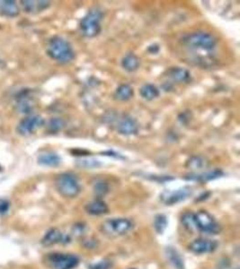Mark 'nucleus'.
I'll return each mask as SVG.
<instances>
[{"mask_svg":"<svg viewBox=\"0 0 240 269\" xmlns=\"http://www.w3.org/2000/svg\"><path fill=\"white\" fill-rule=\"evenodd\" d=\"M47 54L53 61L61 64H68L75 59V51L70 42L64 38H52L48 43Z\"/></svg>","mask_w":240,"mask_h":269,"instance_id":"obj_1","label":"nucleus"},{"mask_svg":"<svg viewBox=\"0 0 240 269\" xmlns=\"http://www.w3.org/2000/svg\"><path fill=\"white\" fill-rule=\"evenodd\" d=\"M104 14L99 8H92L80 21V28L82 34L86 38H94L101 33V22Z\"/></svg>","mask_w":240,"mask_h":269,"instance_id":"obj_2","label":"nucleus"},{"mask_svg":"<svg viewBox=\"0 0 240 269\" xmlns=\"http://www.w3.org/2000/svg\"><path fill=\"white\" fill-rule=\"evenodd\" d=\"M55 185L58 192L67 199H74L81 191L78 178L70 172L62 173L57 177Z\"/></svg>","mask_w":240,"mask_h":269,"instance_id":"obj_3","label":"nucleus"},{"mask_svg":"<svg viewBox=\"0 0 240 269\" xmlns=\"http://www.w3.org/2000/svg\"><path fill=\"white\" fill-rule=\"evenodd\" d=\"M184 45L193 50L213 51L217 46V40L210 33L196 32L186 35L183 39Z\"/></svg>","mask_w":240,"mask_h":269,"instance_id":"obj_4","label":"nucleus"},{"mask_svg":"<svg viewBox=\"0 0 240 269\" xmlns=\"http://www.w3.org/2000/svg\"><path fill=\"white\" fill-rule=\"evenodd\" d=\"M132 228L133 223L127 218L107 219L101 224V231L104 234L112 237L125 235L132 231Z\"/></svg>","mask_w":240,"mask_h":269,"instance_id":"obj_5","label":"nucleus"},{"mask_svg":"<svg viewBox=\"0 0 240 269\" xmlns=\"http://www.w3.org/2000/svg\"><path fill=\"white\" fill-rule=\"evenodd\" d=\"M195 220V227L200 232L215 235L221 232V226L211 213L206 211H200L197 213H194Z\"/></svg>","mask_w":240,"mask_h":269,"instance_id":"obj_6","label":"nucleus"},{"mask_svg":"<svg viewBox=\"0 0 240 269\" xmlns=\"http://www.w3.org/2000/svg\"><path fill=\"white\" fill-rule=\"evenodd\" d=\"M47 261L52 269H75L80 264V259L73 254L52 253Z\"/></svg>","mask_w":240,"mask_h":269,"instance_id":"obj_7","label":"nucleus"},{"mask_svg":"<svg viewBox=\"0 0 240 269\" xmlns=\"http://www.w3.org/2000/svg\"><path fill=\"white\" fill-rule=\"evenodd\" d=\"M193 194V190L190 187H184L174 191H165L160 195V200L166 205L178 204L187 200Z\"/></svg>","mask_w":240,"mask_h":269,"instance_id":"obj_8","label":"nucleus"},{"mask_svg":"<svg viewBox=\"0 0 240 269\" xmlns=\"http://www.w3.org/2000/svg\"><path fill=\"white\" fill-rule=\"evenodd\" d=\"M44 125V120L40 115H29L19 122L17 132L21 135H29L37 131Z\"/></svg>","mask_w":240,"mask_h":269,"instance_id":"obj_9","label":"nucleus"},{"mask_svg":"<svg viewBox=\"0 0 240 269\" xmlns=\"http://www.w3.org/2000/svg\"><path fill=\"white\" fill-rule=\"evenodd\" d=\"M217 248H218L217 241L204 238L196 239L189 245V250L197 255L212 253L213 251H216Z\"/></svg>","mask_w":240,"mask_h":269,"instance_id":"obj_10","label":"nucleus"},{"mask_svg":"<svg viewBox=\"0 0 240 269\" xmlns=\"http://www.w3.org/2000/svg\"><path fill=\"white\" fill-rule=\"evenodd\" d=\"M71 241V237L69 235L62 233L56 228H53L46 232L42 240V243L44 246L50 247L55 244H68Z\"/></svg>","mask_w":240,"mask_h":269,"instance_id":"obj_11","label":"nucleus"},{"mask_svg":"<svg viewBox=\"0 0 240 269\" xmlns=\"http://www.w3.org/2000/svg\"><path fill=\"white\" fill-rule=\"evenodd\" d=\"M119 134L123 135H132L139 132V124L132 117L125 116L119 121L117 126Z\"/></svg>","mask_w":240,"mask_h":269,"instance_id":"obj_12","label":"nucleus"},{"mask_svg":"<svg viewBox=\"0 0 240 269\" xmlns=\"http://www.w3.org/2000/svg\"><path fill=\"white\" fill-rule=\"evenodd\" d=\"M38 163L42 166L45 167L55 168L61 165L62 163V158L60 157L59 154L53 152H46V153H41L38 156Z\"/></svg>","mask_w":240,"mask_h":269,"instance_id":"obj_13","label":"nucleus"},{"mask_svg":"<svg viewBox=\"0 0 240 269\" xmlns=\"http://www.w3.org/2000/svg\"><path fill=\"white\" fill-rule=\"evenodd\" d=\"M85 211L91 215H103L108 213L109 207L104 200L96 199L85 205Z\"/></svg>","mask_w":240,"mask_h":269,"instance_id":"obj_14","label":"nucleus"},{"mask_svg":"<svg viewBox=\"0 0 240 269\" xmlns=\"http://www.w3.org/2000/svg\"><path fill=\"white\" fill-rule=\"evenodd\" d=\"M23 8L26 13H35L42 12L43 10L47 9L51 5L50 1H33V0H23L21 1Z\"/></svg>","mask_w":240,"mask_h":269,"instance_id":"obj_15","label":"nucleus"},{"mask_svg":"<svg viewBox=\"0 0 240 269\" xmlns=\"http://www.w3.org/2000/svg\"><path fill=\"white\" fill-rule=\"evenodd\" d=\"M20 13L18 5L13 0H1L0 1V14L6 17H15Z\"/></svg>","mask_w":240,"mask_h":269,"instance_id":"obj_16","label":"nucleus"},{"mask_svg":"<svg viewBox=\"0 0 240 269\" xmlns=\"http://www.w3.org/2000/svg\"><path fill=\"white\" fill-rule=\"evenodd\" d=\"M222 175H223V172L222 171L214 170L212 172H203V173H197V174H189L188 176L185 177V180L205 182V181L215 180L217 178H220Z\"/></svg>","mask_w":240,"mask_h":269,"instance_id":"obj_17","label":"nucleus"},{"mask_svg":"<svg viewBox=\"0 0 240 269\" xmlns=\"http://www.w3.org/2000/svg\"><path fill=\"white\" fill-rule=\"evenodd\" d=\"M33 99L30 96L28 93H21V95L18 96L17 99V109L20 112L29 114L31 113L33 110Z\"/></svg>","mask_w":240,"mask_h":269,"instance_id":"obj_18","label":"nucleus"},{"mask_svg":"<svg viewBox=\"0 0 240 269\" xmlns=\"http://www.w3.org/2000/svg\"><path fill=\"white\" fill-rule=\"evenodd\" d=\"M168 75L174 82L187 83L191 79V74L188 70L184 67H173L168 71Z\"/></svg>","mask_w":240,"mask_h":269,"instance_id":"obj_19","label":"nucleus"},{"mask_svg":"<svg viewBox=\"0 0 240 269\" xmlns=\"http://www.w3.org/2000/svg\"><path fill=\"white\" fill-rule=\"evenodd\" d=\"M133 88L129 84H121L120 86H118L114 93V98L121 102H127L133 97Z\"/></svg>","mask_w":240,"mask_h":269,"instance_id":"obj_20","label":"nucleus"},{"mask_svg":"<svg viewBox=\"0 0 240 269\" xmlns=\"http://www.w3.org/2000/svg\"><path fill=\"white\" fill-rule=\"evenodd\" d=\"M121 64L123 69L126 70L128 72H134L140 67V59L135 54L130 53L123 57Z\"/></svg>","mask_w":240,"mask_h":269,"instance_id":"obj_21","label":"nucleus"},{"mask_svg":"<svg viewBox=\"0 0 240 269\" xmlns=\"http://www.w3.org/2000/svg\"><path fill=\"white\" fill-rule=\"evenodd\" d=\"M165 255L174 269H184V260L176 250H174L171 247H168L165 250Z\"/></svg>","mask_w":240,"mask_h":269,"instance_id":"obj_22","label":"nucleus"},{"mask_svg":"<svg viewBox=\"0 0 240 269\" xmlns=\"http://www.w3.org/2000/svg\"><path fill=\"white\" fill-rule=\"evenodd\" d=\"M140 94L146 101H153L160 96V92L154 84H147L140 89Z\"/></svg>","mask_w":240,"mask_h":269,"instance_id":"obj_23","label":"nucleus"},{"mask_svg":"<svg viewBox=\"0 0 240 269\" xmlns=\"http://www.w3.org/2000/svg\"><path fill=\"white\" fill-rule=\"evenodd\" d=\"M93 190L95 197L101 200V198L104 197L109 192L108 183L104 181H97L94 183Z\"/></svg>","mask_w":240,"mask_h":269,"instance_id":"obj_24","label":"nucleus"},{"mask_svg":"<svg viewBox=\"0 0 240 269\" xmlns=\"http://www.w3.org/2000/svg\"><path fill=\"white\" fill-rule=\"evenodd\" d=\"M167 227V218L164 214H158L154 219V229L156 232L162 234Z\"/></svg>","mask_w":240,"mask_h":269,"instance_id":"obj_25","label":"nucleus"},{"mask_svg":"<svg viewBox=\"0 0 240 269\" xmlns=\"http://www.w3.org/2000/svg\"><path fill=\"white\" fill-rule=\"evenodd\" d=\"M65 125H66V123L62 119H61V118H54L49 122L48 130L50 132L56 133V132H59V131L63 130L65 128Z\"/></svg>","mask_w":240,"mask_h":269,"instance_id":"obj_26","label":"nucleus"},{"mask_svg":"<svg viewBox=\"0 0 240 269\" xmlns=\"http://www.w3.org/2000/svg\"><path fill=\"white\" fill-rule=\"evenodd\" d=\"M182 223L184 227L188 229L189 231H195V220H194V213H185L182 216Z\"/></svg>","mask_w":240,"mask_h":269,"instance_id":"obj_27","label":"nucleus"},{"mask_svg":"<svg viewBox=\"0 0 240 269\" xmlns=\"http://www.w3.org/2000/svg\"><path fill=\"white\" fill-rule=\"evenodd\" d=\"M187 166L193 170H201L203 167H205V161L203 158L197 157V156L192 157L187 162Z\"/></svg>","mask_w":240,"mask_h":269,"instance_id":"obj_28","label":"nucleus"},{"mask_svg":"<svg viewBox=\"0 0 240 269\" xmlns=\"http://www.w3.org/2000/svg\"><path fill=\"white\" fill-rule=\"evenodd\" d=\"M113 267L112 262L108 260H101L94 264H90L88 269H111Z\"/></svg>","mask_w":240,"mask_h":269,"instance_id":"obj_29","label":"nucleus"},{"mask_svg":"<svg viewBox=\"0 0 240 269\" xmlns=\"http://www.w3.org/2000/svg\"><path fill=\"white\" fill-rule=\"evenodd\" d=\"M80 164L81 167L87 168V169L98 168L101 166V163H99L97 160H94V159L82 160V161H80Z\"/></svg>","mask_w":240,"mask_h":269,"instance_id":"obj_30","label":"nucleus"},{"mask_svg":"<svg viewBox=\"0 0 240 269\" xmlns=\"http://www.w3.org/2000/svg\"><path fill=\"white\" fill-rule=\"evenodd\" d=\"M9 208V201L5 199H0V214H5L8 213Z\"/></svg>","mask_w":240,"mask_h":269,"instance_id":"obj_31","label":"nucleus"},{"mask_svg":"<svg viewBox=\"0 0 240 269\" xmlns=\"http://www.w3.org/2000/svg\"><path fill=\"white\" fill-rule=\"evenodd\" d=\"M84 226L83 225H76L75 227H74V229H73V231H74V234H76V235H80V234H81L82 232H84Z\"/></svg>","mask_w":240,"mask_h":269,"instance_id":"obj_32","label":"nucleus"},{"mask_svg":"<svg viewBox=\"0 0 240 269\" xmlns=\"http://www.w3.org/2000/svg\"></svg>","mask_w":240,"mask_h":269,"instance_id":"obj_33","label":"nucleus"}]
</instances>
